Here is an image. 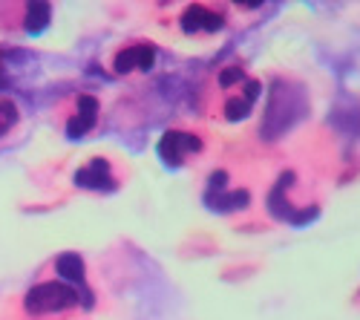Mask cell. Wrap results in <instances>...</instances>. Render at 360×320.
I'll return each mask as SVG.
<instances>
[{"label": "cell", "instance_id": "cell-3", "mask_svg": "<svg viewBox=\"0 0 360 320\" xmlns=\"http://www.w3.org/2000/svg\"><path fill=\"white\" fill-rule=\"evenodd\" d=\"M101 119V101L93 93H75L64 104H58L55 122L70 139H81L86 133H93Z\"/></svg>", "mask_w": 360, "mask_h": 320}, {"label": "cell", "instance_id": "cell-7", "mask_svg": "<svg viewBox=\"0 0 360 320\" xmlns=\"http://www.w3.org/2000/svg\"><path fill=\"white\" fill-rule=\"evenodd\" d=\"M156 64V49L144 44V41H136V44H127L115 52L112 58V70L118 75H133V72H147L153 70Z\"/></svg>", "mask_w": 360, "mask_h": 320}, {"label": "cell", "instance_id": "cell-5", "mask_svg": "<svg viewBox=\"0 0 360 320\" xmlns=\"http://www.w3.org/2000/svg\"><path fill=\"white\" fill-rule=\"evenodd\" d=\"M205 141L196 130H182V127H170L162 141H159V156L170 165V167H182L188 162H193L196 156H202Z\"/></svg>", "mask_w": 360, "mask_h": 320}, {"label": "cell", "instance_id": "cell-8", "mask_svg": "<svg viewBox=\"0 0 360 320\" xmlns=\"http://www.w3.org/2000/svg\"><path fill=\"white\" fill-rule=\"evenodd\" d=\"M18 122H20L18 104L12 98H6V96H0V139H6L18 127Z\"/></svg>", "mask_w": 360, "mask_h": 320}, {"label": "cell", "instance_id": "cell-1", "mask_svg": "<svg viewBox=\"0 0 360 320\" xmlns=\"http://www.w3.org/2000/svg\"><path fill=\"white\" fill-rule=\"evenodd\" d=\"M52 266V274L44 271L9 300V320H78L89 306L93 288L86 286L84 260L78 254H61Z\"/></svg>", "mask_w": 360, "mask_h": 320}, {"label": "cell", "instance_id": "cell-6", "mask_svg": "<svg viewBox=\"0 0 360 320\" xmlns=\"http://www.w3.org/2000/svg\"><path fill=\"white\" fill-rule=\"evenodd\" d=\"M75 185L86 191H115L122 185V173L115 170V165L107 156H93L86 165L78 167Z\"/></svg>", "mask_w": 360, "mask_h": 320}, {"label": "cell", "instance_id": "cell-4", "mask_svg": "<svg viewBox=\"0 0 360 320\" xmlns=\"http://www.w3.org/2000/svg\"><path fill=\"white\" fill-rule=\"evenodd\" d=\"M176 23L188 38L217 35L228 23V9L222 4H185L176 15Z\"/></svg>", "mask_w": 360, "mask_h": 320}, {"label": "cell", "instance_id": "cell-2", "mask_svg": "<svg viewBox=\"0 0 360 320\" xmlns=\"http://www.w3.org/2000/svg\"><path fill=\"white\" fill-rule=\"evenodd\" d=\"M217 96L219 98H217L214 115H219L225 122H236L243 115H248V110L259 98V81L251 78L245 67H239V64L222 67L217 75Z\"/></svg>", "mask_w": 360, "mask_h": 320}]
</instances>
